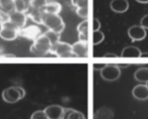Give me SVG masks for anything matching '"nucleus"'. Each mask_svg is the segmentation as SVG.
<instances>
[{
    "label": "nucleus",
    "instance_id": "f03ea898",
    "mask_svg": "<svg viewBox=\"0 0 148 119\" xmlns=\"http://www.w3.org/2000/svg\"><path fill=\"white\" fill-rule=\"evenodd\" d=\"M42 25L56 33L61 34L65 28V23L62 18L59 15L48 14L43 12L42 16Z\"/></svg>",
    "mask_w": 148,
    "mask_h": 119
},
{
    "label": "nucleus",
    "instance_id": "0eeeda50",
    "mask_svg": "<svg viewBox=\"0 0 148 119\" xmlns=\"http://www.w3.org/2000/svg\"><path fill=\"white\" fill-rule=\"evenodd\" d=\"M72 50L75 57H89V42L79 40L72 45Z\"/></svg>",
    "mask_w": 148,
    "mask_h": 119
},
{
    "label": "nucleus",
    "instance_id": "4c0bfd02",
    "mask_svg": "<svg viewBox=\"0 0 148 119\" xmlns=\"http://www.w3.org/2000/svg\"><path fill=\"white\" fill-rule=\"evenodd\" d=\"M25 1H26V2H28V3H29V5H30V2H31V0H25Z\"/></svg>",
    "mask_w": 148,
    "mask_h": 119
},
{
    "label": "nucleus",
    "instance_id": "dca6fc26",
    "mask_svg": "<svg viewBox=\"0 0 148 119\" xmlns=\"http://www.w3.org/2000/svg\"><path fill=\"white\" fill-rule=\"evenodd\" d=\"M25 14H26L27 17L32 21H34L35 23L42 24V16H43L42 10L29 6Z\"/></svg>",
    "mask_w": 148,
    "mask_h": 119
},
{
    "label": "nucleus",
    "instance_id": "b1692460",
    "mask_svg": "<svg viewBox=\"0 0 148 119\" xmlns=\"http://www.w3.org/2000/svg\"><path fill=\"white\" fill-rule=\"evenodd\" d=\"M105 39V34L100 31H93V44L97 45L102 43Z\"/></svg>",
    "mask_w": 148,
    "mask_h": 119
},
{
    "label": "nucleus",
    "instance_id": "c756f323",
    "mask_svg": "<svg viewBox=\"0 0 148 119\" xmlns=\"http://www.w3.org/2000/svg\"><path fill=\"white\" fill-rule=\"evenodd\" d=\"M106 64H103V63H95L93 65V68L95 70H98V71H101L102 69L105 68Z\"/></svg>",
    "mask_w": 148,
    "mask_h": 119
},
{
    "label": "nucleus",
    "instance_id": "bb28decb",
    "mask_svg": "<svg viewBox=\"0 0 148 119\" xmlns=\"http://www.w3.org/2000/svg\"><path fill=\"white\" fill-rule=\"evenodd\" d=\"M31 119H48L44 110H37L31 115Z\"/></svg>",
    "mask_w": 148,
    "mask_h": 119
},
{
    "label": "nucleus",
    "instance_id": "2f4dec72",
    "mask_svg": "<svg viewBox=\"0 0 148 119\" xmlns=\"http://www.w3.org/2000/svg\"><path fill=\"white\" fill-rule=\"evenodd\" d=\"M16 87H17V89H18V92H19L20 94H21V99H23L24 97H25V89H24L23 87H21V86H16Z\"/></svg>",
    "mask_w": 148,
    "mask_h": 119
},
{
    "label": "nucleus",
    "instance_id": "473e14b6",
    "mask_svg": "<svg viewBox=\"0 0 148 119\" xmlns=\"http://www.w3.org/2000/svg\"><path fill=\"white\" fill-rule=\"evenodd\" d=\"M104 57L105 58H115V57H118V55L114 53H107L104 55Z\"/></svg>",
    "mask_w": 148,
    "mask_h": 119
},
{
    "label": "nucleus",
    "instance_id": "1a4fd4ad",
    "mask_svg": "<svg viewBox=\"0 0 148 119\" xmlns=\"http://www.w3.org/2000/svg\"><path fill=\"white\" fill-rule=\"evenodd\" d=\"M27 18L28 17L25 12H18L15 10L8 15V21L13 23L19 30L25 26Z\"/></svg>",
    "mask_w": 148,
    "mask_h": 119
},
{
    "label": "nucleus",
    "instance_id": "c9c22d12",
    "mask_svg": "<svg viewBox=\"0 0 148 119\" xmlns=\"http://www.w3.org/2000/svg\"><path fill=\"white\" fill-rule=\"evenodd\" d=\"M140 57H142V58H148V52H143V53L142 52Z\"/></svg>",
    "mask_w": 148,
    "mask_h": 119
},
{
    "label": "nucleus",
    "instance_id": "aec40b11",
    "mask_svg": "<svg viewBox=\"0 0 148 119\" xmlns=\"http://www.w3.org/2000/svg\"><path fill=\"white\" fill-rule=\"evenodd\" d=\"M15 11L14 0H0V12L9 15Z\"/></svg>",
    "mask_w": 148,
    "mask_h": 119
},
{
    "label": "nucleus",
    "instance_id": "58836bf2",
    "mask_svg": "<svg viewBox=\"0 0 148 119\" xmlns=\"http://www.w3.org/2000/svg\"><path fill=\"white\" fill-rule=\"evenodd\" d=\"M146 85H147V87H148V82H147V83H146Z\"/></svg>",
    "mask_w": 148,
    "mask_h": 119
},
{
    "label": "nucleus",
    "instance_id": "cd10ccee",
    "mask_svg": "<svg viewBox=\"0 0 148 119\" xmlns=\"http://www.w3.org/2000/svg\"><path fill=\"white\" fill-rule=\"evenodd\" d=\"M140 25L143 27L145 29L148 30V14L145 15V16L141 19Z\"/></svg>",
    "mask_w": 148,
    "mask_h": 119
},
{
    "label": "nucleus",
    "instance_id": "f257e3e1",
    "mask_svg": "<svg viewBox=\"0 0 148 119\" xmlns=\"http://www.w3.org/2000/svg\"><path fill=\"white\" fill-rule=\"evenodd\" d=\"M52 44L49 38L42 34L37 38L30 48L31 53L36 57H45L51 53Z\"/></svg>",
    "mask_w": 148,
    "mask_h": 119
},
{
    "label": "nucleus",
    "instance_id": "412c9836",
    "mask_svg": "<svg viewBox=\"0 0 148 119\" xmlns=\"http://www.w3.org/2000/svg\"><path fill=\"white\" fill-rule=\"evenodd\" d=\"M134 79L141 83L148 82V68H140L134 73Z\"/></svg>",
    "mask_w": 148,
    "mask_h": 119
},
{
    "label": "nucleus",
    "instance_id": "7ed1b4c3",
    "mask_svg": "<svg viewBox=\"0 0 148 119\" xmlns=\"http://www.w3.org/2000/svg\"><path fill=\"white\" fill-rule=\"evenodd\" d=\"M50 54L60 58L75 57L73 53L72 45L60 41L52 45Z\"/></svg>",
    "mask_w": 148,
    "mask_h": 119
},
{
    "label": "nucleus",
    "instance_id": "a878e982",
    "mask_svg": "<svg viewBox=\"0 0 148 119\" xmlns=\"http://www.w3.org/2000/svg\"><path fill=\"white\" fill-rule=\"evenodd\" d=\"M67 119H86L85 116L82 112L78 111V110H74L73 109L72 111L70 113L69 116H68Z\"/></svg>",
    "mask_w": 148,
    "mask_h": 119
},
{
    "label": "nucleus",
    "instance_id": "6ab92c4d",
    "mask_svg": "<svg viewBox=\"0 0 148 119\" xmlns=\"http://www.w3.org/2000/svg\"><path fill=\"white\" fill-rule=\"evenodd\" d=\"M141 54H142V52L138 47L134 46H129L125 47L122 50L121 57L139 58L141 56Z\"/></svg>",
    "mask_w": 148,
    "mask_h": 119
},
{
    "label": "nucleus",
    "instance_id": "4be33fe9",
    "mask_svg": "<svg viewBox=\"0 0 148 119\" xmlns=\"http://www.w3.org/2000/svg\"><path fill=\"white\" fill-rule=\"evenodd\" d=\"M14 5H15V10L18 12H26L29 8V3L25 0H14Z\"/></svg>",
    "mask_w": 148,
    "mask_h": 119
},
{
    "label": "nucleus",
    "instance_id": "9d476101",
    "mask_svg": "<svg viewBox=\"0 0 148 119\" xmlns=\"http://www.w3.org/2000/svg\"><path fill=\"white\" fill-rule=\"evenodd\" d=\"M128 35L132 42L142 41L146 38L147 31L141 25H135L129 28Z\"/></svg>",
    "mask_w": 148,
    "mask_h": 119
},
{
    "label": "nucleus",
    "instance_id": "4468645a",
    "mask_svg": "<svg viewBox=\"0 0 148 119\" xmlns=\"http://www.w3.org/2000/svg\"><path fill=\"white\" fill-rule=\"evenodd\" d=\"M78 37L79 41L89 42V21L84 20L77 26Z\"/></svg>",
    "mask_w": 148,
    "mask_h": 119
},
{
    "label": "nucleus",
    "instance_id": "72a5a7b5",
    "mask_svg": "<svg viewBox=\"0 0 148 119\" xmlns=\"http://www.w3.org/2000/svg\"><path fill=\"white\" fill-rule=\"evenodd\" d=\"M117 65L118 67L119 68H126L129 67V64H116Z\"/></svg>",
    "mask_w": 148,
    "mask_h": 119
},
{
    "label": "nucleus",
    "instance_id": "e433bc0d",
    "mask_svg": "<svg viewBox=\"0 0 148 119\" xmlns=\"http://www.w3.org/2000/svg\"><path fill=\"white\" fill-rule=\"evenodd\" d=\"M136 1L141 4H148V0H136Z\"/></svg>",
    "mask_w": 148,
    "mask_h": 119
},
{
    "label": "nucleus",
    "instance_id": "f8f14e48",
    "mask_svg": "<svg viewBox=\"0 0 148 119\" xmlns=\"http://www.w3.org/2000/svg\"><path fill=\"white\" fill-rule=\"evenodd\" d=\"M48 119H62L64 108L60 105H49L44 110Z\"/></svg>",
    "mask_w": 148,
    "mask_h": 119
},
{
    "label": "nucleus",
    "instance_id": "6e6552de",
    "mask_svg": "<svg viewBox=\"0 0 148 119\" xmlns=\"http://www.w3.org/2000/svg\"><path fill=\"white\" fill-rule=\"evenodd\" d=\"M2 99L8 103H15L21 100V94L16 86H10L2 92Z\"/></svg>",
    "mask_w": 148,
    "mask_h": 119
},
{
    "label": "nucleus",
    "instance_id": "423d86ee",
    "mask_svg": "<svg viewBox=\"0 0 148 119\" xmlns=\"http://www.w3.org/2000/svg\"><path fill=\"white\" fill-rule=\"evenodd\" d=\"M40 35H42V29L37 25H29L19 30L18 36L34 42Z\"/></svg>",
    "mask_w": 148,
    "mask_h": 119
},
{
    "label": "nucleus",
    "instance_id": "c85d7f7f",
    "mask_svg": "<svg viewBox=\"0 0 148 119\" xmlns=\"http://www.w3.org/2000/svg\"><path fill=\"white\" fill-rule=\"evenodd\" d=\"M101 27V23L97 18H94L93 19V31H99Z\"/></svg>",
    "mask_w": 148,
    "mask_h": 119
},
{
    "label": "nucleus",
    "instance_id": "a211bd4d",
    "mask_svg": "<svg viewBox=\"0 0 148 119\" xmlns=\"http://www.w3.org/2000/svg\"><path fill=\"white\" fill-rule=\"evenodd\" d=\"M61 10H62L61 4L58 2H55V1L48 2L45 8L42 9L43 12L48 14H55V15H59Z\"/></svg>",
    "mask_w": 148,
    "mask_h": 119
},
{
    "label": "nucleus",
    "instance_id": "39448f33",
    "mask_svg": "<svg viewBox=\"0 0 148 119\" xmlns=\"http://www.w3.org/2000/svg\"><path fill=\"white\" fill-rule=\"evenodd\" d=\"M121 72L116 64H106L100 71L101 77L107 81H114L119 79Z\"/></svg>",
    "mask_w": 148,
    "mask_h": 119
},
{
    "label": "nucleus",
    "instance_id": "ddd939ff",
    "mask_svg": "<svg viewBox=\"0 0 148 119\" xmlns=\"http://www.w3.org/2000/svg\"><path fill=\"white\" fill-rule=\"evenodd\" d=\"M132 95L138 100H147L148 99V87L145 84L136 85L132 89Z\"/></svg>",
    "mask_w": 148,
    "mask_h": 119
},
{
    "label": "nucleus",
    "instance_id": "2eb2a0df",
    "mask_svg": "<svg viewBox=\"0 0 148 119\" xmlns=\"http://www.w3.org/2000/svg\"><path fill=\"white\" fill-rule=\"evenodd\" d=\"M110 8L116 13H124L129 10V3L128 0H112Z\"/></svg>",
    "mask_w": 148,
    "mask_h": 119
},
{
    "label": "nucleus",
    "instance_id": "393cba45",
    "mask_svg": "<svg viewBox=\"0 0 148 119\" xmlns=\"http://www.w3.org/2000/svg\"><path fill=\"white\" fill-rule=\"evenodd\" d=\"M47 2L48 0H31L30 2V6L42 10Z\"/></svg>",
    "mask_w": 148,
    "mask_h": 119
},
{
    "label": "nucleus",
    "instance_id": "f3484780",
    "mask_svg": "<svg viewBox=\"0 0 148 119\" xmlns=\"http://www.w3.org/2000/svg\"><path fill=\"white\" fill-rule=\"evenodd\" d=\"M113 111L106 106L98 109L95 113V119H113Z\"/></svg>",
    "mask_w": 148,
    "mask_h": 119
},
{
    "label": "nucleus",
    "instance_id": "5701e85b",
    "mask_svg": "<svg viewBox=\"0 0 148 119\" xmlns=\"http://www.w3.org/2000/svg\"><path fill=\"white\" fill-rule=\"evenodd\" d=\"M45 35L47 36L49 39V40L52 42V45L56 44L57 42H60V34L56 33L55 31H49L48 30L47 31L45 32Z\"/></svg>",
    "mask_w": 148,
    "mask_h": 119
},
{
    "label": "nucleus",
    "instance_id": "9b49d317",
    "mask_svg": "<svg viewBox=\"0 0 148 119\" xmlns=\"http://www.w3.org/2000/svg\"><path fill=\"white\" fill-rule=\"evenodd\" d=\"M73 6L76 8V12L80 18L88 19V0H71Z\"/></svg>",
    "mask_w": 148,
    "mask_h": 119
},
{
    "label": "nucleus",
    "instance_id": "20e7f679",
    "mask_svg": "<svg viewBox=\"0 0 148 119\" xmlns=\"http://www.w3.org/2000/svg\"><path fill=\"white\" fill-rule=\"evenodd\" d=\"M0 38L6 41L15 40L18 36L19 29L9 21L0 25Z\"/></svg>",
    "mask_w": 148,
    "mask_h": 119
},
{
    "label": "nucleus",
    "instance_id": "7c9ffc66",
    "mask_svg": "<svg viewBox=\"0 0 148 119\" xmlns=\"http://www.w3.org/2000/svg\"><path fill=\"white\" fill-rule=\"evenodd\" d=\"M7 21H8V15L0 12V25L6 22Z\"/></svg>",
    "mask_w": 148,
    "mask_h": 119
},
{
    "label": "nucleus",
    "instance_id": "f704fd0d",
    "mask_svg": "<svg viewBox=\"0 0 148 119\" xmlns=\"http://www.w3.org/2000/svg\"><path fill=\"white\" fill-rule=\"evenodd\" d=\"M0 57H15V55H12V54H8V55H1Z\"/></svg>",
    "mask_w": 148,
    "mask_h": 119
}]
</instances>
